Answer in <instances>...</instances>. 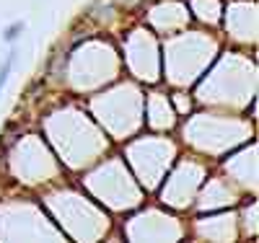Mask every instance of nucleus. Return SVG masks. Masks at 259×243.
<instances>
[{"instance_id":"f257e3e1","label":"nucleus","mask_w":259,"mask_h":243,"mask_svg":"<svg viewBox=\"0 0 259 243\" xmlns=\"http://www.w3.org/2000/svg\"><path fill=\"white\" fill-rule=\"evenodd\" d=\"M16 60H18V50H11V52L6 55V60L0 62V93H3V88H6V83H8V75H11L13 68H16Z\"/></svg>"},{"instance_id":"f03ea898","label":"nucleus","mask_w":259,"mask_h":243,"mask_svg":"<svg viewBox=\"0 0 259 243\" xmlns=\"http://www.w3.org/2000/svg\"><path fill=\"white\" fill-rule=\"evenodd\" d=\"M26 31V24H24V21H13V24L3 31V41H8V44H13L21 34H24Z\"/></svg>"}]
</instances>
